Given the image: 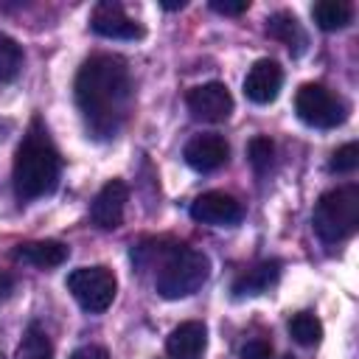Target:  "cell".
Instances as JSON below:
<instances>
[{
  "label": "cell",
  "instance_id": "cell-10",
  "mask_svg": "<svg viewBox=\"0 0 359 359\" xmlns=\"http://www.w3.org/2000/svg\"><path fill=\"white\" fill-rule=\"evenodd\" d=\"M182 157H185V163H188L194 171L208 174V171H216V168H222V165L227 163L230 146H227V140H224L222 135L208 132V135L191 137V140L185 143Z\"/></svg>",
  "mask_w": 359,
  "mask_h": 359
},
{
  "label": "cell",
  "instance_id": "cell-26",
  "mask_svg": "<svg viewBox=\"0 0 359 359\" xmlns=\"http://www.w3.org/2000/svg\"><path fill=\"white\" fill-rule=\"evenodd\" d=\"M11 292H14V278L0 269V300H6Z\"/></svg>",
  "mask_w": 359,
  "mask_h": 359
},
{
  "label": "cell",
  "instance_id": "cell-8",
  "mask_svg": "<svg viewBox=\"0 0 359 359\" xmlns=\"http://www.w3.org/2000/svg\"><path fill=\"white\" fill-rule=\"evenodd\" d=\"M90 28L98 34V36H107V39H140L146 31L137 20H132L121 3L115 0H101L93 14H90Z\"/></svg>",
  "mask_w": 359,
  "mask_h": 359
},
{
  "label": "cell",
  "instance_id": "cell-14",
  "mask_svg": "<svg viewBox=\"0 0 359 359\" xmlns=\"http://www.w3.org/2000/svg\"><path fill=\"white\" fill-rule=\"evenodd\" d=\"M70 255L67 244L62 241H53V238H45V241H28V244H20L14 250V258L22 261V264H31V266H39V269H53L59 264H65Z\"/></svg>",
  "mask_w": 359,
  "mask_h": 359
},
{
  "label": "cell",
  "instance_id": "cell-20",
  "mask_svg": "<svg viewBox=\"0 0 359 359\" xmlns=\"http://www.w3.org/2000/svg\"><path fill=\"white\" fill-rule=\"evenodd\" d=\"M20 359H53V348H50V339L48 334L34 323L28 325L25 337H22V345H20Z\"/></svg>",
  "mask_w": 359,
  "mask_h": 359
},
{
  "label": "cell",
  "instance_id": "cell-4",
  "mask_svg": "<svg viewBox=\"0 0 359 359\" xmlns=\"http://www.w3.org/2000/svg\"><path fill=\"white\" fill-rule=\"evenodd\" d=\"M314 233L325 244L345 241L359 227V185H339L325 191L311 213Z\"/></svg>",
  "mask_w": 359,
  "mask_h": 359
},
{
  "label": "cell",
  "instance_id": "cell-28",
  "mask_svg": "<svg viewBox=\"0 0 359 359\" xmlns=\"http://www.w3.org/2000/svg\"><path fill=\"white\" fill-rule=\"evenodd\" d=\"M283 359H294V356H283Z\"/></svg>",
  "mask_w": 359,
  "mask_h": 359
},
{
  "label": "cell",
  "instance_id": "cell-5",
  "mask_svg": "<svg viewBox=\"0 0 359 359\" xmlns=\"http://www.w3.org/2000/svg\"><path fill=\"white\" fill-rule=\"evenodd\" d=\"M67 289L84 311L101 314L112 306L118 280H115L112 269H107V266H79L67 275Z\"/></svg>",
  "mask_w": 359,
  "mask_h": 359
},
{
  "label": "cell",
  "instance_id": "cell-18",
  "mask_svg": "<svg viewBox=\"0 0 359 359\" xmlns=\"http://www.w3.org/2000/svg\"><path fill=\"white\" fill-rule=\"evenodd\" d=\"M289 334H292V339H294L297 345L311 348V345H317V342L323 339V323H320L311 311H297V314H292V320H289Z\"/></svg>",
  "mask_w": 359,
  "mask_h": 359
},
{
  "label": "cell",
  "instance_id": "cell-19",
  "mask_svg": "<svg viewBox=\"0 0 359 359\" xmlns=\"http://www.w3.org/2000/svg\"><path fill=\"white\" fill-rule=\"evenodd\" d=\"M22 67V48L8 34H0V81H14Z\"/></svg>",
  "mask_w": 359,
  "mask_h": 359
},
{
  "label": "cell",
  "instance_id": "cell-7",
  "mask_svg": "<svg viewBox=\"0 0 359 359\" xmlns=\"http://www.w3.org/2000/svg\"><path fill=\"white\" fill-rule=\"evenodd\" d=\"M185 104H188V112L205 123H222L233 112V95H230L227 84H222V81H208V84L188 90Z\"/></svg>",
  "mask_w": 359,
  "mask_h": 359
},
{
  "label": "cell",
  "instance_id": "cell-6",
  "mask_svg": "<svg viewBox=\"0 0 359 359\" xmlns=\"http://www.w3.org/2000/svg\"><path fill=\"white\" fill-rule=\"evenodd\" d=\"M294 112L303 123L314 129H334L345 121V104L325 84H317V81H309L297 90Z\"/></svg>",
  "mask_w": 359,
  "mask_h": 359
},
{
  "label": "cell",
  "instance_id": "cell-27",
  "mask_svg": "<svg viewBox=\"0 0 359 359\" xmlns=\"http://www.w3.org/2000/svg\"><path fill=\"white\" fill-rule=\"evenodd\" d=\"M185 6V0H180V3H163V8H168V11H174V8H182Z\"/></svg>",
  "mask_w": 359,
  "mask_h": 359
},
{
  "label": "cell",
  "instance_id": "cell-2",
  "mask_svg": "<svg viewBox=\"0 0 359 359\" xmlns=\"http://www.w3.org/2000/svg\"><path fill=\"white\" fill-rule=\"evenodd\" d=\"M59 151L53 149L45 126L34 118L31 129L25 132L17 154H14V191L20 199H39L56 188L59 180Z\"/></svg>",
  "mask_w": 359,
  "mask_h": 359
},
{
  "label": "cell",
  "instance_id": "cell-21",
  "mask_svg": "<svg viewBox=\"0 0 359 359\" xmlns=\"http://www.w3.org/2000/svg\"><path fill=\"white\" fill-rule=\"evenodd\" d=\"M247 157H250L252 168H255L258 174H264V171L272 165L275 143H272L266 135H258V137H252V140H250V146H247Z\"/></svg>",
  "mask_w": 359,
  "mask_h": 359
},
{
  "label": "cell",
  "instance_id": "cell-17",
  "mask_svg": "<svg viewBox=\"0 0 359 359\" xmlns=\"http://www.w3.org/2000/svg\"><path fill=\"white\" fill-rule=\"evenodd\" d=\"M311 17L317 22V28L323 31H339L351 22L353 17V6L348 0H320L311 6Z\"/></svg>",
  "mask_w": 359,
  "mask_h": 359
},
{
  "label": "cell",
  "instance_id": "cell-25",
  "mask_svg": "<svg viewBox=\"0 0 359 359\" xmlns=\"http://www.w3.org/2000/svg\"><path fill=\"white\" fill-rule=\"evenodd\" d=\"M67 359H109V353H107V348H101V345H81V348H76Z\"/></svg>",
  "mask_w": 359,
  "mask_h": 359
},
{
  "label": "cell",
  "instance_id": "cell-16",
  "mask_svg": "<svg viewBox=\"0 0 359 359\" xmlns=\"http://www.w3.org/2000/svg\"><path fill=\"white\" fill-rule=\"evenodd\" d=\"M266 34L278 42H283L292 53H300L303 45H306V34H303V25L300 20L292 14V11H275L269 14L266 20Z\"/></svg>",
  "mask_w": 359,
  "mask_h": 359
},
{
  "label": "cell",
  "instance_id": "cell-13",
  "mask_svg": "<svg viewBox=\"0 0 359 359\" xmlns=\"http://www.w3.org/2000/svg\"><path fill=\"white\" fill-rule=\"evenodd\" d=\"M205 348H208V328L199 320L180 323L165 339V351L171 359H202Z\"/></svg>",
  "mask_w": 359,
  "mask_h": 359
},
{
  "label": "cell",
  "instance_id": "cell-24",
  "mask_svg": "<svg viewBox=\"0 0 359 359\" xmlns=\"http://www.w3.org/2000/svg\"><path fill=\"white\" fill-rule=\"evenodd\" d=\"M210 8L216 14H227V17H236V14H244L250 8V0H210Z\"/></svg>",
  "mask_w": 359,
  "mask_h": 359
},
{
  "label": "cell",
  "instance_id": "cell-9",
  "mask_svg": "<svg viewBox=\"0 0 359 359\" xmlns=\"http://www.w3.org/2000/svg\"><path fill=\"white\" fill-rule=\"evenodd\" d=\"M244 210H241V202L224 191H208V194H199L194 202H191V219L194 222H202V224H213V227H230L236 222H241Z\"/></svg>",
  "mask_w": 359,
  "mask_h": 359
},
{
  "label": "cell",
  "instance_id": "cell-12",
  "mask_svg": "<svg viewBox=\"0 0 359 359\" xmlns=\"http://www.w3.org/2000/svg\"><path fill=\"white\" fill-rule=\"evenodd\" d=\"M129 199V188L123 180H109L93 199L90 216L101 230H115L123 222V208Z\"/></svg>",
  "mask_w": 359,
  "mask_h": 359
},
{
  "label": "cell",
  "instance_id": "cell-23",
  "mask_svg": "<svg viewBox=\"0 0 359 359\" xmlns=\"http://www.w3.org/2000/svg\"><path fill=\"white\" fill-rule=\"evenodd\" d=\"M241 359H272V345H269V339H264V337L247 339V342L241 345Z\"/></svg>",
  "mask_w": 359,
  "mask_h": 359
},
{
  "label": "cell",
  "instance_id": "cell-1",
  "mask_svg": "<svg viewBox=\"0 0 359 359\" xmlns=\"http://www.w3.org/2000/svg\"><path fill=\"white\" fill-rule=\"evenodd\" d=\"M132 95L129 67L121 56H90L76 73V104L95 135H112L126 115Z\"/></svg>",
  "mask_w": 359,
  "mask_h": 359
},
{
  "label": "cell",
  "instance_id": "cell-15",
  "mask_svg": "<svg viewBox=\"0 0 359 359\" xmlns=\"http://www.w3.org/2000/svg\"><path fill=\"white\" fill-rule=\"evenodd\" d=\"M278 278H280V261H275V258L261 261V264L250 266L247 272H241V275L233 280V294H236V297L264 294Z\"/></svg>",
  "mask_w": 359,
  "mask_h": 359
},
{
  "label": "cell",
  "instance_id": "cell-22",
  "mask_svg": "<svg viewBox=\"0 0 359 359\" xmlns=\"http://www.w3.org/2000/svg\"><path fill=\"white\" fill-rule=\"evenodd\" d=\"M356 165H359V146H356V143L339 146V149L331 154V160H328V168H331L334 174H351V171H356Z\"/></svg>",
  "mask_w": 359,
  "mask_h": 359
},
{
  "label": "cell",
  "instance_id": "cell-3",
  "mask_svg": "<svg viewBox=\"0 0 359 359\" xmlns=\"http://www.w3.org/2000/svg\"><path fill=\"white\" fill-rule=\"evenodd\" d=\"M208 275H210V258L202 250L171 244L163 250V258L154 275V289L165 300H180L199 292Z\"/></svg>",
  "mask_w": 359,
  "mask_h": 359
},
{
  "label": "cell",
  "instance_id": "cell-11",
  "mask_svg": "<svg viewBox=\"0 0 359 359\" xmlns=\"http://www.w3.org/2000/svg\"><path fill=\"white\" fill-rule=\"evenodd\" d=\"M283 70L275 59H258L244 76V95L252 104H272L280 93Z\"/></svg>",
  "mask_w": 359,
  "mask_h": 359
},
{
  "label": "cell",
  "instance_id": "cell-29",
  "mask_svg": "<svg viewBox=\"0 0 359 359\" xmlns=\"http://www.w3.org/2000/svg\"><path fill=\"white\" fill-rule=\"evenodd\" d=\"M0 359H3V356H0Z\"/></svg>",
  "mask_w": 359,
  "mask_h": 359
}]
</instances>
